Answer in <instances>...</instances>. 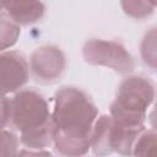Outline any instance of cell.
<instances>
[{
	"label": "cell",
	"mask_w": 157,
	"mask_h": 157,
	"mask_svg": "<svg viewBox=\"0 0 157 157\" xmlns=\"http://www.w3.org/2000/svg\"><path fill=\"white\" fill-rule=\"evenodd\" d=\"M65 55L55 45L37 48L29 59V69L33 77L42 83L58 81L65 71Z\"/></svg>",
	"instance_id": "cell-6"
},
{
	"label": "cell",
	"mask_w": 157,
	"mask_h": 157,
	"mask_svg": "<svg viewBox=\"0 0 157 157\" xmlns=\"http://www.w3.org/2000/svg\"><path fill=\"white\" fill-rule=\"evenodd\" d=\"M29 76V65L26 58L13 50L2 52L0 55V78L2 94L20 91Z\"/></svg>",
	"instance_id": "cell-7"
},
{
	"label": "cell",
	"mask_w": 157,
	"mask_h": 157,
	"mask_svg": "<svg viewBox=\"0 0 157 157\" xmlns=\"http://www.w3.org/2000/svg\"><path fill=\"white\" fill-rule=\"evenodd\" d=\"M140 55L146 66L157 70V26L144 34L140 43Z\"/></svg>",
	"instance_id": "cell-9"
},
{
	"label": "cell",
	"mask_w": 157,
	"mask_h": 157,
	"mask_svg": "<svg viewBox=\"0 0 157 157\" xmlns=\"http://www.w3.org/2000/svg\"><path fill=\"white\" fill-rule=\"evenodd\" d=\"M7 125L20 131L25 148L44 150L53 145L52 110L47 99L34 90H20L10 98Z\"/></svg>",
	"instance_id": "cell-2"
},
{
	"label": "cell",
	"mask_w": 157,
	"mask_h": 157,
	"mask_svg": "<svg viewBox=\"0 0 157 157\" xmlns=\"http://www.w3.org/2000/svg\"><path fill=\"white\" fill-rule=\"evenodd\" d=\"M135 156H157V131H144L134 147Z\"/></svg>",
	"instance_id": "cell-12"
},
{
	"label": "cell",
	"mask_w": 157,
	"mask_h": 157,
	"mask_svg": "<svg viewBox=\"0 0 157 157\" xmlns=\"http://www.w3.org/2000/svg\"><path fill=\"white\" fill-rule=\"evenodd\" d=\"M18 155V137L11 130L1 128L0 135V156L9 157Z\"/></svg>",
	"instance_id": "cell-13"
},
{
	"label": "cell",
	"mask_w": 157,
	"mask_h": 157,
	"mask_svg": "<svg viewBox=\"0 0 157 157\" xmlns=\"http://www.w3.org/2000/svg\"><path fill=\"white\" fill-rule=\"evenodd\" d=\"M144 131L145 125L134 126L121 124L110 114H103L94 123L91 136V150L98 156L110 155L113 152L132 155L135 144Z\"/></svg>",
	"instance_id": "cell-4"
},
{
	"label": "cell",
	"mask_w": 157,
	"mask_h": 157,
	"mask_svg": "<svg viewBox=\"0 0 157 157\" xmlns=\"http://www.w3.org/2000/svg\"><path fill=\"white\" fill-rule=\"evenodd\" d=\"M148 123H150L152 130L157 131V101L153 104V107H152V109L148 114Z\"/></svg>",
	"instance_id": "cell-14"
},
{
	"label": "cell",
	"mask_w": 157,
	"mask_h": 157,
	"mask_svg": "<svg viewBox=\"0 0 157 157\" xmlns=\"http://www.w3.org/2000/svg\"><path fill=\"white\" fill-rule=\"evenodd\" d=\"M97 118L98 109L85 91L72 86L59 88L52 110L55 151L63 156L86 155Z\"/></svg>",
	"instance_id": "cell-1"
},
{
	"label": "cell",
	"mask_w": 157,
	"mask_h": 157,
	"mask_svg": "<svg viewBox=\"0 0 157 157\" xmlns=\"http://www.w3.org/2000/svg\"><path fill=\"white\" fill-rule=\"evenodd\" d=\"M148 1H150L155 7H157V0H148Z\"/></svg>",
	"instance_id": "cell-15"
},
{
	"label": "cell",
	"mask_w": 157,
	"mask_h": 157,
	"mask_svg": "<svg viewBox=\"0 0 157 157\" xmlns=\"http://www.w3.org/2000/svg\"><path fill=\"white\" fill-rule=\"evenodd\" d=\"M2 12L20 26H28L38 22L45 13L42 0H1Z\"/></svg>",
	"instance_id": "cell-8"
},
{
	"label": "cell",
	"mask_w": 157,
	"mask_h": 157,
	"mask_svg": "<svg viewBox=\"0 0 157 157\" xmlns=\"http://www.w3.org/2000/svg\"><path fill=\"white\" fill-rule=\"evenodd\" d=\"M82 56L86 63L104 66L120 75H128L135 69V60L128 49L119 42L93 38L85 42Z\"/></svg>",
	"instance_id": "cell-5"
},
{
	"label": "cell",
	"mask_w": 157,
	"mask_h": 157,
	"mask_svg": "<svg viewBox=\"0 0 157 157\" xmlns=\"http://www.w3.org/2000/svg\"><path fill=\"white\" fill-rule=\"evenodd\" d=\"M155 86L145 76H129L119 85L109 114L119 123L145 125L146 112L155 99Z\"/></svg>",
	"instance_id": "cell-3"
},
{
	"label": "cell",
	"mask_w": 157,
	"mask_h": 157,
	"mask_svg": "<svg viewBox=\"0 0 157 157\" xmlns=\"http://www.w3.org/2000/svg\"><path fill=\"white\" fill-rule=\"evenodd\" d=\"M123 12L136 20H142L152 15L155 6L148 0H120Z\"/></svg>",
	"instance_id": "cell-11"
},
{
	"label": "cell",
	"mask_w": 157,
	"mask_h": 157,
	"mask_svg": "<svg viewBox=\"0 0 157 157\" xmlns=\"http://www.w3.org/2000/svg\"><path fill=\"white\" fill-rule=\"evenodd\" d=\"M21 28L20 25L12 21L5 12H1V22H0V40H1V50L13 47L20 37Z\"/></svg>",
	"instance_id": "cell-10"
}]
</instances>
